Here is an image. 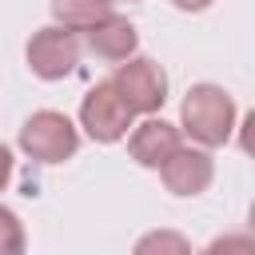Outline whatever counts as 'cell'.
Instances as JSON below:
<instances>
[{
    "label": "cell",
    "instance_id": "obj_1",
    "mask_svg": "<svg viewBox=\"0 0 255 255\" xmlns=\"http://www.w3.org/2000/svg\"><path fill=\"white\" fill-rule=\"evenodd\" d=\"M183 131L199 147H223L235 131V100L219 84H195L179 108Z\"/></svg>",
    "mask_w": 255,
    "mask_h": 255
},
{
    "label": "cell",
    "instance_id": "obj_2",
    "mask_svg": "<svg viewBox=\"0 0 255 255\" xmlns=\"http://www.w3.org/2000/svg\"><path fill=\"white\" fill-rule=\"evenodd\" d=\"M135 124V112L128 108V100L120 96V88L112 80H100L84 104H80V128L96 139V143H116L128 135V128Z\"/></svg>",
    "mask_w": 255,
    "mask_h": 255
},
{
    "label": "cell",
    "instance_id": "obj_3",
    "mask_svg": "<svg viewBox=\"0 0 255 255\" xmlns=\"http://www.w3.org/2000/svg\"><path fill=\"white\" fill-rule=\"evenodd\" d=\"M20 147L40 163H64L80 147V131L64 112H32L20 128Z\"/></svg>",
    "mask_w": 255,
    "mask_h": 255
},
{
    "label": "cell",
    "instance_id": "obj_4",
    "mask_svg": "<svg viewBox=\"0 0 255 255\" xmlns=\"http://www.w3.org/2000/svg\"><path fill=\"white\" fill-rule=\"evenodd\" d=\"M112 84L120 88V96L135 116H155L167 100V72L151 56H128L124 64H116Z\"/></svg>",
    "mask_w": 255,
    "mask_h": 255
},
{
    "label": "cell",
    "instance_id": "obj_5",
    "mask_svg": "<svg viewBox=\"0 0 255 255\" xmlns=\"http://www.w3.org/2000/svg\"><path fill=\"white\" fill-rule=\"evenodd\" d=\"M80 52H84V44L72 28L48 24V28L32 32V40H28V68L40 80H64V76L76 72Z\"/></svg>",
    "mask_w": 255,
    "mask_h": 255
},
{
    "label": "cell",
    "instance_id": "obj_6",
    "mask_svg": "<svg viewBox=\"0 0 255 255\" xmlns=\"http://www.w3.org/2000/svg\"><path fill=\"white\" fill-rule=\"evenodd\" d=\"M155 171H159L163 187H167L171 195H183V199L207 191L211 179H215V163H211L207 147H183V143H179Z\"/></svg>",
    "mask_w": 255,
    "mask_h": 255
},
{
    "label": "cell",
    "instance_id": "obj_7",
    "mask_svg": "<svg viewBox=\"0 0 255 255\" xmlns=\"http://www.w3.org/2000/svg\"><path fill=\"white\" fill-rule=\"evenodd\" d=\"M179 143H183V139H179V128L167 124V120H159V116H147L143 124H131V131H128V151H131V159H135L139 167H151V171H155Z\"/></svg>",
    "mask_w": 255,
    "mask_h": 255
},
{
    "label": "cell",
    "instance_id": "obj_8",
    "mask_svg": "<svg viewBox=\"0 0 255 255\" xmlns=\"http://www.w3.org/2000/svg\"><path fill=\"white\" fill-rule=\"evenodd\" d=\"M84 36H88V52H92L96 60H108V64H124V60L135 56V48H139L135 24H131L128 16H120V12H112V16L100 20V24H92Z\"/></svg>",
    "mask_w": 255,
    "mask_h": 255
},
{
    "label": "cell",
    "instance_id": "obj_9",
    "mask_svg": "<svg viewBox=\"0 0 255 255\" xmlns=\"http://www.w3.org/2000/svg\"><path fill=\"white\" fill-rule=\"evenodd\" d=\"M112 12H116L112 0H52V20L72 32H88L92 24L108 20Z\"/></svg>",
    "mask_w": 255,
    "mask_h": 255
},
{
    "label": "cell",
    "instance_id": "obj_10",
    "mask_svg": "<svg viewBox=\"0 0 255 255\" xmlns=\"http://www.w3.org/2000/svg\"><path fill=\"white\" fill-rule=\"evenodd\" d=\"M131 255H191V243H187V235H179L171 227H159V231L139 235Z\"/></svg>",
    "mask_w": 255,
    "mask_h": 255
},
{
    "label": "cell",
    "instance_id": "obj_11",
    "mask_svg": "<svg viewBox=\"0 0 255 255\" xmlns=\"http://www.w3.org/2000/svg\"><path fill=\"white\" fill-rule=\"evenodd\" d=\"M0 255H24V223L8 207H0Z\"/></svg>",
    "mask_w": 255,
    "mask_h": 255
},
{
    "label": "cell",
    "instance_id": "obj_12",
    "mask_svg": "<svg viewBox=\"0 0 255 255\" xmlns=\"http://www.w3.org/2000/svg\"><path fill=\"white\" fill-rule=\"evenodd\" d=\"M199 255H255V239L243 235V231H227V235L211 239Z\"/></svg>",
    "mask_w": 255,
    "mask_h": 255
},
{
    "label": "cell",
    "instance_id": "obj_13",
    "mask_svg": "<svg viewBox=\"0 0 255 255\" xmlns=\"http://www.w3.org/2000/svg\"><path fill=\"white\" fill-rule=\"evenodd\" d=\"M8 179H12V151L0 143V191L8 187Z\"/></svg>",
    "mask_w": 255,
    "mask_h": 255
},
{
    "label": "cell",
    "instance_id": "obj_14",
    "mask_svg": "<svg viewBox=\"0 0 255 255\" xmlns=\"http://www.w3.org/2000/svg\"><path fill=\"white\" fill-rule=\"evenodd\" d=\"M179 12H203V8H211L215 0H171Z\"/></svg>",
    "mask_w": 255,
    "mask_h": 255
}]
</instances>
